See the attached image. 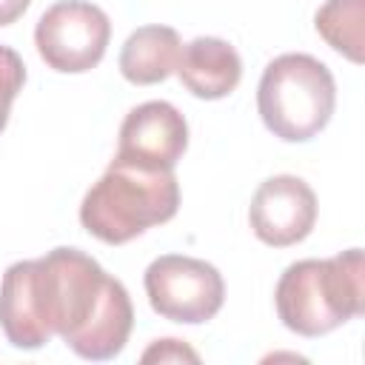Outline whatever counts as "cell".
<instances>
[{
	"label": "cell",
	"mask_w": 365,
	"mask_h": 365,
	"mask_svg": "<svg viewBox=\"0 0 365 365\" xmlns=\"http://www.w3.org/2000/svg\"><path fill=\"white\" fill-rule=\"evenodd\" d=\"M26 83V66H23V57L11 48V46H3L0 43V134L9 123V114H11V103L14 97L20 94Z\"/></svg>",
	"instance_id": "12"
},
{
	"label": "cell",
	"mask_w": 365,
	"mask_h": 365,
	"mask_svg": "<svg viewBox=\"0 0 365 365\" xmlns=\"http://www.w3.org/2000/svg\"><path fill=\"white\" fill-rule=\"evenodd\" d=\"M336 106V83L331 68L302 51L274 57L257 86V108L265 128L285 143H308L317 137Z\"/></svg>",
	"instance_id": "4"
},
{
	"label": "cell",
	"mask_w": 365,
	"mask_h": 365,
	"mask_svg": "<svg viewBox=\"0 0 365 365\" xmlns=\"http://www.w3.org/2000/svg\"><path fill=\"white\" fill-rule=\"evenodd\" d=\"M277 317L299 336H322L365 314L362 248L339 251L328 259L291 262L274 291Z\"/></svg>",
	"instance_id": "2"
},
{
	"label": "cell",
	"mask_w": 365,
	"mask_h": 365,
	"mask_svg": "<svg viewBox=\"0 0 365 365\" xmlns=\"http://www.w3.org/2000/svg\"><path fill=\"white\" fill-rule=\"evenodd\" d=\"M143 362H200V354L194 348H188L182 339H154L143 356Z\"/></svg>",
	"instance_id": "13"
},
{
	"label": "cell",
	"mask_w": 365,
	"mask_h": 365,
	"mask_svg": "<svg viewBox=\"0 0 365 365\" xmlns=\"http://www.w3.org/2000/svg\"><path fill=\"white\" fill-rule=\"evenodd\" d=\"M248 222L259 242L288 248L302 242L317 222V194L294 174H277L259 182L248 205Z\"/></svg>",
	"instance_id": "7"
},
{
	"label": "cell",
	"mask_w": 365,
	"mask_h": 365,
	"mask_svg": "<svg viewBox=\"0 0 365 365\" xmlns=\"http://www.w3.org/2000/svg\"><path fill=\"white\" fill-rule=\"evenodd\" d=\"M111 40L108 14L91 0H57L34 26V46L43 63L60 74L91 71Z\"/></svg>",
	"instance_id": "6"
},
{
	"label": "cell",
	"mask_w": 365,
	"mask_h": 365,
	"mask_svg": "<svg viewBox=\"0 0 365 365\" xmlns=\"http://www.w3.org/2000/svg\"><path fill=\"white\" fill-rule=\"evenodd\" d=\"M134 305L125 285L80 248H51L11 262L0 279V328L20 351L60 336L77 356L114 359L131 334Z\"/></svg>",
	"instance_id": "1"
},
{
	"label": "cell",
	"mask_w": 365,
	"mask_h": 365,
	"mask_svg": "<svg viewBox=\"0 0 365 365\" xmlns=\"http://www.w3.org/2000/svg\"><path fill=\"white\" fill-rule=\"evenodd\" d=\"M143 285L148 305L180 325L208 322L225 302L222 274L211 262L185 254H163L151 259Z\"/></svg>",
	"instance_id": "5"
},
{
	"label": "cell",
	"mask_w": 365,
	"mask_h": 365,
	"mask_svg": "<svg viewBox=\"0 0 365 365\" xmlns=\"http://www.w3.org/2000/svg\"><path fill=\"white\" fill-rule=\"evenodd\" d=\"M180 83L200 100H222L242 80L240 51L222 37H194L177 60Z\"/></svg>",
	"instance_id": "9"
},
{
	"label": "cell",
	"mask_w": 365,
	"mask_h": 365,
	"mask_svg": "<svg viewBox=\"0 0 365 365\" xmlns=\"http://www.w3.org/2000/svg\"><path fill=\"white\" fill-rule=\"evenodd\" d=\"M188 148V123L177 106L168 100H148L134 106L123 125L117 154L143 168H163L174 171Z\"/></svg>",
	"instance_id": "8"
},
{
	"label": "cell",
	"mask_w": 365,
	"mask_h": 365,
	"mask_svg": "<svg viewBox=\"0 0 365 365\" xmlns=\"http://www.w3.org/2000/svg\"><path fill=\"white\" fill-rule=\"evenodd\" d=\"M180 208L174 171L143 168L114 157L80 202L83 228L106 245H123L143 231L168 222Z\"/></svg>",
	"instance_id": "3"
},
{
	"label": "cell",
	"mask_w": 365,
	"mask_h": 365,
	"mask_svg": "<svg viewBox=\"0 0 365 365\" xmlns=\"http://www.w3.org/2000/svg\"><path fill=\"white\" fill-rule=\"evenodd\" d=\"M29 6L31 0H0V26H11L14 20H20Z\"/></svg>",
	"instance_id": "14"
},
{
	"label": "cell",
	"mask_w": 365,
	"mask_h": 365,
	"mask_svg": "<svg viewBox=\"0 0 365 365\" xmlns=\"http://www.w3.org/2000/svg\"><path fill=\"white\" fill-rule=\"evenodd\" d=\"M317 34L345 60H365V0H325L314 14Z\"/></svg>",
	"instance_id": "11"
},
{
	"label": "cell",
	"mask_w": 365,
	"mask_h": 365,
	"mask_svg": "<svg viewBox=\"0 0 365 365\" xmlns=\"http://www.w3.org/2000/svg\"><path fill=\"white\" fill-rule=\"evenodd\" d=\"M182 43L171 26H140L131 31L120 48V74L134 86H154L174 74Z\"/></svg>",
	"instance_id": "10"
}]
</instances>
